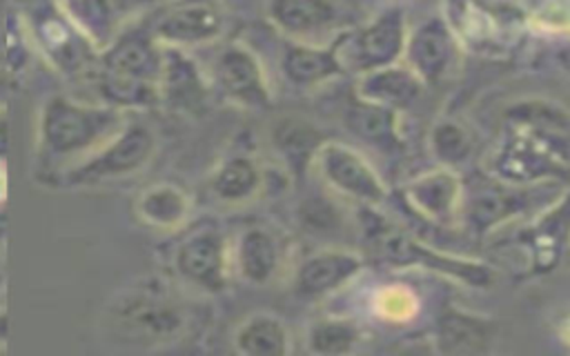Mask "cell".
Listing matches in <instances>:
<instances>
[{
    "instance_id": "obj_1",
    "label": "cell",
    "mask_w": 570,
    "mask_h": 356,
    "mask_svg": "<svg viewBox=\"0 0 570 356\" xmlns=\"http://www.w3.org/2000/svg\"><path fill=\"white\" fill-rule=\"evenodd\" d=\"M125 125L127 116L118 107L53 93L38 111V156L58 174L96 151Z\"/></svg>"
},
{
    "instance_id": "obj_2",
    "label": "cell",
    "mask_w": 570,
    "mask_h": 356,
    "mask_svg": "<svg viewBox=\"0 0 570 356\" xmlns=\"http://www.w3.org/2000/svg\"><path fill=\"white\" fill-rule=\"evenodd\" d=\"M102 323L109 336L120 343L156 347L183 338L189 327V312L165 280L145 278L105 305Z\"/></svg>"
},
{
    "instance_id": "obj_27",
    "label": "cell",
    "mask_w": 570,
    "mask_h": 356,
    "mask_svg": "<svg viewBox=\"0 0 570 356\" xmlns=\"http://www.w3.org/2000/svg\"><path fill=\"white\" fill-rule=\"evenodd\" d=\"M232 345L243 356H285L292 349L285 323L269 312L245 316L232 334Z\"/></svg>"
},
{
    "instance_id": "obj_18",
    "label": "cell",
    "mask_w": 570,
    "mask_h": 356,
    "mask_svg": "<svg viewBox=\"0 0 570 356\" xmlns=\"http://www.w3.org/2000/svg\"><path fill=\"white\" fill-rule=\"evenodd\" d=\"M525 207L528 196H523V187L503 182L488 174L483 182L472 187V194L463 189L461 218L474 234H488Z\"/></svg>"
},
{
    "instance_id": "obj_6",
    "label": "cell",
    "mask_w": 570,
    "mask_h": 356,
    "mask_svg": "<svg viewBox=\"0 0 570 356\" xmlns=\"http://www.w3.org/2000/svg\"><path fill=\"white\" fill-rule=\"evenodd\" d=\"M505 127V136L490 158V171L494 178L525 187L530 182L566 174L568 158L561 145H557V136L525 127Z\"/></svg>"
},
{
    "instance_id": "obj_8",
    "label": "cell",
    "mask_w": 570,
    "mask_h": 356,
    "mask_svg": "<svg viewBox=\"0 0 570 356\" xmlns=\"http://www.w3.org/2000/svg\"><path fill=\"white\" fill-rule=\"evenodd\" d=\"M27 36H31L38 53L60 73H78L98 60V51L67 20L53 0L36 4L27 16Z\"/></svg>"
},
{
    "instance_id": "obj_21",
    "label": "cell",
    "mask_w": 570,
    "mask_h": 356,
    "mask_svg": "<svg viewBox=\"0 0 570 356\" xmlns=\"http://www.w3.org/2000/svg\"><path fill=\"white\" fill-rule=\"evenodd\" d=\"M265 11L276 31L301 42H309L338 20L334 0H269Z\"/></svg>"
},
{
    "instance_id": "obj_20",
    "label": "cell",
    "mask_w": 570,
    "mask_h": 356,
    "mask_svg": "<svg viewBox=\"0 0 570 356\" xmlns=\"http://www.w3.org/2000/svg\"><path fill=\"white\" fill-rule=\"evenodd\" d=\"M423 91L425 85L421 78L403 60H399L356 76L354 96L394 111H403L412 107Z\"/></svg>"
},
{
    "instance_id": "obj_37",
    "label": "cell",
    "mask_w": 570,
    "mask_h": 356,
    "mask_svg": "<svg viewBox=\"0 0 570 356\" xmlns=\"http://www.w3.org/2000/svg\"><path fill=\"white\" fill-rule=\"evenodd\" d=\"M0 29H2V0H0Z\"/></svg>"
},
{
    "instance_id": "obj_25",
    "label": "cell",
    "mask_w": 570,
    "mask_h": 356,
    "mask_svg": "<svg viewBox=\"0 0 570 356\" xmlns=\"http://www.w3.org/2000/svg\"><path fill=\"white\" fill-rule=\"evenodd\" d=\"M281 251L274 234L265 227H245L232 245V271L249 285H265L274 278Z\"/></svg>"
},
{
    "instance_id": "obj_14",
    "label": "cell",
    "mask_w": 570,
    "mask_h": 356,
    "mask_svg": "<svg viewBox=\"0 0 570 356\" xmlns=\"http://www.w3.org/2000/svg\"><path fill=\"white\" fill-rule=\"evenodd\" d=\"M456 33L443 18H428L407 29L403 62L421 78L425 87L441 82L454 65Z\"/></svg>"
},
{
    "instance_id": "obj_17",
    "label": "cell",
    "mask_w": 570,
    "mask_h": 356,
    "mask_svg": "<svg viewBox=\"0 0 570 356\" xmlns=\"http://www.w3.org/2000/svg\"><path fill=\"white\" fill-rule=\"evenodd\" d=\"M209 78L185 49L163 47V69L158 82V105L174 111L196 113L209 96Z\"/></svg>"
},
{
    "instance_id": "obj_3",
    "label": "cell",
    "mask_w": 570,
    "mask_h": 356,
    "mask_svg": "<svg viewBox=\"0 0 570 356\" xmlns=\"http://www.w3.org/2000/svg\"><path fill=\"white\" fill-rule=\"evenodd\" d=\"M163 69V47L145 31H122L98 53L96 85L102 102L127 109L158 105V82Z\"/></svg>"
},
{
    "instance_id": "obj_15",
    "label": "cell",
    "mask_w": 570,
    "mask_h": 356,
    "mask_svg": "<svg viewBox=\"0 0 570 356\" xmlns=\"http://www.w3.org/2000/svg\"><path fill=\"white\" fill-rule=\"evenodd\" d=\"M365 267V256L343 247H327L309 254L298 263L294 271V294L305 300H321L350 280H354Z\"/></svg>"
},
{
    "instance_id": "obj_31",
    "label": "cell",
    "mask_w": 570,
    "mask_h": 356,
    "mask_svg": "<svg viewBox=\"0 0 570 356\" xmlns=\"http://www.w3.org/2000/svg\"><path fill=\"white\" fill-rule=\"evenodd\" d=\"M361 343V329L352 318L325 316L309 323L305 332L307 352L318 356H341L356 349Z\"/></svg>"
},
{
    "instance_id": "obj_22",
    "label": "cell",
    "mask_w": 570,
    "mask_h": 356,
    "mask_svg": "<svg viewBox=\"0 0 570 356\" xmlns=\"http://www.w3.org/2000/svg\"><path fill=\"white\" fill-rule=\"evenodd\" d=\"M281 73L292 87L298 89H314L334 78L343 71V65L332 44H314L292 40L281 56Z\"/></svg>"
},
{
    "instance_id": "obj_13",
    "label": "cell",
    "mask_w": 570,
    "mask_h": 356,
    "mask_svg": "<svg viewBox=\"0 0 570 356\" xmlns=\"http://www.w3.org/2000/svg\"><path fill=\"white\" fill-rule=\"evenodd\" d=\"M67 20L100 53L158 0H53Z\"/></svg>"
},
{
    "instance_id": "obj_19",
    "label": "cell",
    "mask_w": 570,
    "mask_h": 356,
    "mask_svg": "<svg viewBox=\"0 0 570 356\" xmlns=\"http://www.w3.org/2000/svg\"><path fill=\"white\" fill-rule=\"evenodd\" d=\"M528 267L537 274L552 271L570 247V191L532 220L523 236Z\"/></svg>"
},
{
    "instance_id": "obj_12",
    "label": "cell",
    "mask_w": 570,
    "mask_h": 356,
    "mask_svg": "<svg viewBox=\"0 0 570 356\" xmlns=\"http://www.w3.org/2000/svg\"><path fill=\"white\" fill-rule=\"evenodd\" d=\"M147 29L160 47L189 51L223 36L225 11L218 0H171Z\"/></svg>"
},
{
    "instance_id": "obj_32",
    "label": "cell",
    "mask_w": 570,
    "mask_h": 356,
    "mask_svg": "<svg viewBox=\"0 0 570 356\" xmlns=\"http://www.w3.org/2000/svg\"><path fill=\"white\" fill-rule=\"evenodd\" d=\"M428 147L439 167L456 169L472 156L474 140L461 122H456L454 118H441L430 129Z\"/></svg>"
},
{
    "instance_id": "obj_24",
    "label": "cell",
    "mask_w": 570,
    "mask_h": 356,
    "mask_svg": "<svg viewBox=\"0 0 570 356\" xmlns=\"http://www.w3.org/2000/svg\"><path fill=\"white\" fill-rule=\"evenodd\" d=\"M134 214L149 229L178 231L191 214V198L174 182H151L138 191Z\"/></svg>"
},
{
    "instance_id": "obj_16",
    "label": "cell",
    "mask_w": 570,
    "mask_h": 356,
    "mask_svg": "<svg viewBox=\"0 0 570 356\" xmlns=\"http://www.w3.org/2000/svg\"><path fill=\"white\" fill-rule=\"evenodd\" d=\"M463 182L450 167H436L414 176L403 187L405 205L434 225H448L461 216Z\"/></svg>"
},
{
    "instance_id": "obj_34",
    "label": "cell",
    "mask_w": 570,
    "mask_h": 356,
    "mask_svg": "<svg viewBox=\"0 0 570 356\" xmlns=\"http://www.w3.org/2000/svg\"><path fill=\"white\" fill-rule=\"evenodd\" d=\"M557 58H559V65L570 73V42H566V44L559 47Z\"/></svg>"
},
{
    "instance_id": "obj_33",
    "label": "cell",
    "mask_w": 570,
    "mask_h": 356,
    "mask_svg": "<svg viewBox=\"0 0 570 356\" xmlns=\"http://www.w3.org/2000/svg\"><path fill=\"white\" fill-rule=\"evenodd\" d=\"M9 154V109L7 102H0V162L7 160Z\"/></svg>"
},
{
    "instance_id": "obj_5",
    "label": "cell",
    "mask_w": 570,
    "mask_h": 356,
    "mask_svg": "<svg viewBox=\"0 0 570 356\" xmlns=\"http://www.w3.org/2000/svg\"><path fill=\"white\" fill-rule=\"evenodd\" d=\"M158 151V138L142 122H127L96 151L76 165L58 171V182L65 187H96L131 178L149 167Z\"/></svg>"
},
{
    "instance_id": "obj_4",
    "label": "cell",
    "mask_w": 570,
    "mask_h": 356,
    "mask_svg": "<svg viewBox=\"0 0 570 356\" xmlns=\"http://www.w3.org/2000/svg\"><path fill=\"white\" fill-rule=\"evenodd\" d=\"M361 229L367 254L383 265L392 267H421L450 276L468 287H490L494 271L479 260L450 256L434 247L423 245L410 231L401 229L396 222L387 220L376 211V207L361 205Z\"/></svg>"
},
{
    "instance_id": "obj_29",
    "label": "cell",
    "mask_w": 570,
    "mask_h": 356,
    "mask_svg": "<svg viewBox=\"0 0 570 356\" xmlns=\"http://www.w3.org/2000/svg\"><path fill=\"white\" fill-rule=\"evenodd\" d=\"M399 113L401 111L354 98V102L345 111V125L354 136L367 140L370 145L399 147L403 142L399 129Z\"/></svg>"
},
{
    "instance_id": "obj_7",
    "label": "cell",
    "mask_w": 570,
    "mask_h": 356,
    "mask_svg": "<svg viewBox=\"0 0 570 356\" xmlns=\"http://www.w3.org/2000/svg\"><path fill=\"white\" fill-rule=\"evenodd\" d=\"M407 24L401 9H385L367 24L338 36L332 47L343 65V71L356 76L403 60Z\"/></svg>"
},
{
    "instance_id": "obj_30",
    "label": "cell",
    "mask_w": 570,
    "mask_h": 356,
    "mask_svg": "<svg viewBox=\"0 0 570 356\" xmlns=\"http://www.w3.org/2000/svg\"><path fill=\"white\" fill-rule=\"evenodd\" d=\"M505 120L512 127L534 129L548 136H563L570 131V111L552 100L523 98L505 109Z\"/></svg>"
},
{
    "instance_id": "obj_28",
    "label": "cell",
    "mask_w": 570,
    "mask_h": 356,
    "mask_svg": "<svg viewBox=\"0 0 570 356\" xmlns=\"http://www.w3.org/2000/svg\"><path fill=\"white\" fill-rule=\"evenodd\" d=\"M263 187V171L261 165L245 154L229 156L218 162L214 174L209 176L212 194L227 205H243Z\"/></svg>"
},
{
    "instance_id": "obj_10",
    "label": "cell",
    "mask_w": 570,
    "mask_h": 356,
    "mask_svg": "<svg viewBox=\"0 0 570 356\" xmlns=\"http://www.w3.org/2000/svg\"><path fill=\"white\" fill-rule=\"evenodd\" d=\"M178 278L205 294H220L232 276V245L216 227H198L174 251Z\"/></svg>"
},
{
    "instance_id": "obj_36",
    "label": "cell",
    "mask_w": 570,
    "mask_h": 356,
    "mask_svg": "<svg viewBox=\"0 0 570 356\" xmlns=\"http://www.w3.org/2000/svg\"><path fill=\"white\" fill-rule=\"evenodd\" d=\"M7 231V214H4V205H0V236Z\"/></svg>"
},
{
    "instance_id": "obj_26",
    "label": "cell",
    "mask_w": 570,
    "mask_h": 356,
    "mask_svg": "<svg viewBox=\"0 0 570 356\" xmlns=\"http://www.w3.org/2000/svg\"><path fill=\"white\" fill-rule=\"evenodd\" d=\"M325 140L327 138L321 134V129H316L314 122L298 116L278 118L269 129V142L276 156L296 176H303L312 167L314 154Z\"/></svg>"
},
{
    "instance_id": "obj_35",
    "label": "cell",
    "mask_w": 570,
    "mask_h": 356,
    "mask_svg": "<svg viewBox=\"0 0 570 356\" xmlns=\"http://www.w3.org/2000/svg\"><path fill=\"white\" fill-rule=\"evenodd\" d=\"M7 200V171H4V162H0V205H4Z\"/></svg>"
},
{
    "instance_id": "obj_9",
    "label": "cell",
    "mask_w": 570,
    "mask_h": 356,
    "mask_svg": "<svg viewBox=\"0 0 570 356\" xmlns=\"http://www.w3.org/2000/svg\"><path fill=\"white\" fill-rule=\"evenodd\" d=\"M312 169L332 191L358 205L379 207L387 200V187L379 171L356 149L343 142L325 140L314 154Z\"/></svg>"
},
{
    "instance_id": "obj_23",
    "label": "cell",
    "mask_w": 570,
    "mask_h": 356,
    "mask_svg": "<svg viewBox=\"0 0 570 356\" xmlns=\"http://www.w3.org/2000/svg\"><path fill=\"white\" fill-rule=\"evenodd\" d=\"M494 334L490 318L450 307L436 320L434 345L441 354H485L492 349Z\"/></svg>"
},
{
    "instance_id": "obj_11",
    "label": "cell",
    "mask_w": 570,
    "mask_h": 356,
    "mask_svg": "<svg viewBox=\"0 0 570 356\" xmlns=\"http://www.w3.org/2000/svg\"><path fill=\"white\" fill-rule=\"evenodd\" d=\"M209 85L227 102L240 109H267L272 105L269 78L261 58L243 42L225 44L214 58Z\"/></svg>"
}]
</instances>
